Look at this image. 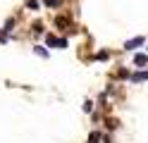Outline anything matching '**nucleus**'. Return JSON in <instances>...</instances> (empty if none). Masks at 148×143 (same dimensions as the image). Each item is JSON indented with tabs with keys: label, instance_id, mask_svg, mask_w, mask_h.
<instances>
[{
	"label": "nucleus",
	"instance_id": "obj_1",
	"mask_svg": "<svg viewBox=\"0 0 148 143\" xmlns=\"http://www.w3.org/2000/svg\"><path fill=\"white\" fill-rule=\"evenodd\" d=\"M48 45H55V48H67V41H64V38H53V36H48Z\"/></svg>",
	"mask_w": 148,
	"mask_h": 143
},
{
	"label": "nucleus",
	"instance_id": "obj_2",
	"mask_svg": "<svg viewBox=\"0 0 148 143\" xmlns=\"http://www.w3.org/2000/svg\"><path fill=\"white\" fill-rule=\"evenodd\" d=\"M141 43H143V38L138 36V38H132V41H127V43H124V48H127V50H134V48H138Z\"/></svg>",
	"mask_w": 148,
	"mask_h": 143
},
{
	"label": "nucleus",
	"instance_id": "obj_3",
	"mask_svg": "<svg viewBox=\"0 0 148 143\" xmlns=\"http://www.w3.org/2000/svg\"><path fill=\"white\" fill-rule=\"evenodd\" d=\"M146 79H148V69H146V72H136V74H132V81H136V83H138V81H146Z\"/></svg>",
	"mask_w": 148,
	"mask_h": 143
},
{
	"label": "nucleus",
	"instance_id": "obj_4",
	"mask_svg": "<svg viewBox=\"0 0 148 143\" xmlns=\"http://www.w3.org/2000/svg\"><path fill=\"white\" fill-rule=\"evenodd\" d=\"M146 62H148V57H146V55H136V57H134V64H138V67H143Z\"/></svg>",
	"mask_w": 148,
	"mask_h": 143
},
{
	"label": "nucleus",
	"instance_id": "obj_5",
	"mask_svg": "<svg viewBox=\"0 0 148 143\" xmlns=\"http://www.w3.org/2000/svg\"><path fill=\"white\" fill-rule=\"evenodd\" d=\"M100 138H103V136H100V131H93V133L88 136V141H86V143H98Z\"/></svg>",
	"mask_w": 148,
	"mask_h": 143
},
{
	"label": "nucleus",
	"instance_id": "obj_6",
	"mask_svg": "<svg viewBox=\"0 0 148 143\" xmlns=\"http://www.w3.org/2000/svg\"><path fill=\"white\" fill-rule=\"evenodd\" d=\"M45 5H48V7H60L62 0H45Z\"/></svg>",
	"mask_w": 148,
	"mask_h": 143
},
{
	"label": "nucleus",
	"instance_id": "obj_7",
	"mask_svg": "<svg viewBox=\"0 0 148 143\" xmlns=\"http://www.w3.org/2000/svg\"><path fill=\"white\" fill-rule=\"evenodd\" d=\"M55 24H58V26H67L69 22H67V19H64V17H58V19H55Z\"/></svg>",
	"mask_w": 148,
	"mask_h": 143
},
{
	"label": "nucleus",
	"instance_id": "obj_8",
	"mask_svg": "<svg viewBox=\"0 0 148 143\" xmlns=\"http://www.w3.org/2000/svg\"><path fill=\"white\" fill-rule=\"evenodd\" d=\"M26 7H29V10H38V3H36V0H29V3H26Z\"/></svg>",
	"mask_w": 148,
	"mask_h": 143
},
{
	"label": "nucleus",
	"instance_id": "obj_9",
	"mask_svg": "<svg viewBox=\"0 0 148 143\" xmlns=\"http://www.w3.org/2000/svg\"><path fill=\"white\" fill-rule=\"evenodd\" d=\"M91 110H93V103L86 100V103H84V112H91Z\"/></svg>",
	"mask_w": 148,
	"mask_h": 143
},
{
	"label": "nucleus",
	"instance_id": "obj_10",
	"mask_svg": "<svg viewBox=\"0 0 148 143\" xmlns=\"http://www.w3.org/2000/svg\"><path fill=\"white\" fill-rule=\"evenodd\" d=\"M108 57H110V55L103 50V53H98V55H96V60H108Z\"/></svg>",
	"mask_w": 148,
	"mask_h": 143
}]
</instances>
